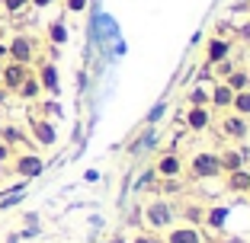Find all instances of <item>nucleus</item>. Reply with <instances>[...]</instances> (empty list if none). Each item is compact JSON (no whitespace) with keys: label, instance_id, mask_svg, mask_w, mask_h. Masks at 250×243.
Returning a JSON list of instances; mask_svg holds the SVG:
<instances>
[{"label":"nucleus","instance_id":"f257e3e1","mask_svg":"<svg viewBox=\"0 0 250 243\" xmlns=\"http://www.w3.org/2000/svg\"><path fill=\"white\" fill-rule=\"evenodd\" d=\"M186 173H189L192 179H218L221 176V163H218V154H212V150H199V154H192V160L186 163Z\"/></svg>","mask_w":250,"mask_h":243},{"label":"nucleus","instance_id":"f03ea898","mask_svg":"<svg viewBox=\"0 0 250 243\" xmlns=\"http://www.w3.org/2000/svg\"><path fill=\"white\" fill-rule=\"evenodd\" d=\"M36 38L32 36H26V32H16L13 38L7 42V61H16V64H26V67H32L36 64Z\"/></svg>","mask_w":250,"mask_h":243},{"label":"nucleus","instance_id":"7ed1b4c3","mask_svg":"<svg viewBox=\"0 0 250 243\" xmlns=\"http://www.w3.org/2000/svg\"><path fill=\"white\" fill-rule=\"evenodd\" d=\"M173 218H177V208L170 205L167 199H154V202H147V205H145V221H147V227L167 230V227H173Z\"/></svg>","mask_w":250,"mask_h":243},{"label":"nucleus","instance_id":"20e7f679","mask_svg":"<svg viewBox=\"0 0 250 243\" xmlns=\"http://www.w3.org/2000/svg\"><path fill=\"white\" fill-rule=\"evenodd\" d=\"M10 169H13L20 179L29 183V179H39L45 173V160L39 154H32V150H26V154H16L13 157V167H10Z\"/></svg>","mask_w":250,"mask_h":243},{"label":"nucleus","instance_id":"39448f33","mask_svg":"<svg viewBox=\"0 0 250 243\" xmlns=\"http://www.w3.org/2000/svg\"><path fill=\"white\" fill-rule=\"evenodd\" d=\"M36 77H39V87H42V93H48L52 99H58V93H61V74H58V64H55V61H48V58H42V61H39Z\"/></svg>","mask_w":250,"mask_h":243},{"label":"nucleus","instance_id":"423d86ee","mask_svg":"<svg viewBox=\"0 0 250 243\" xmlns=\"http://www.w3.org/2000/svg\"><path fill=\"white\" fill-rule=\"evenodd\" d=\"M29 138L36 141L39 148H55L58 144V128H55V122L52 118H32L29 122Z\"/></svg>","mask_w":250,"mask_h":243},{"label":"nucleus","instance_id":"0eeeda50","mask_svg":"<svg viewBox=\"0 0 250 243\" xmlns=\"http://www.w3.org/2000/svg\"><path fill=\"white\" fill-rule=\"evenodd\" d=\"M29 74H32V67L16 64V61H3V67H0V87L7 90V93H16Z\"/></svg>","mask_w":250,"mask_h":243},{"label":"nucleus","instance_id":"6e6552de","mask_svg":"<svg viewBox=\"0 0 250 243\" xmlns=\"http://www.w3.org/2000/svg\"><path fill=\"white\" fill-rule=\"evenodd\" d=\"M154 173H157L161 179H180V176L186 173V163H183V157H180L177 150H167V154L157 157Z\"/></svg>","mask_w":250,"mask_h":243},{"label":"nucleus","instance_id":"1a4fd4ad","mask_svg":"<svg viewBox=\"0 0 250 243\" xmlns=\"http://www.w3.org/2000/svg\"><path fill=\"white\" fill-rule=\"evenodd\" d=\"M221 134H225L228 141H247L250 138V118L228 112V115L221 118Z\"/></svg>","mask_w":250,"mask_h":243},{"label":"nucleus","instance_id":"9d476101","mask_svg":"<svg viewBox=\"0 0 250 243\" xmlns=\"http://www.w3.org/2000/svg\"><path fill=\"white\" fill-rule=\"evenodd\" d=\"M164 243H206V237L196 224H173V227H167Z\"/></svg>","mask_w":250,"mask_h":243},{"label":"nucleus","instance_id":"9b49d317","mask_svg":"<svg viewBox=\"0 0 250 243\" xmlns=\"http://www.w3.org/2000/svg\"><path fill=\"white\" fill-rule=\"evenodd\" d=\"M225 58H231V38L212 36L206 42V64L212 67V64H218V61H225Z\"/></svg>","mask_w":250,"mask_h":243},{"label":"nucleus","instance_id":"f8f14e48","mask_svg":"<svg viewBox=\"0 0 250 243\" xmlns=\"http://www.w3.org/2000/svg\"><path fill=\"white\" fill-rule=\"evenodd\" d=\"M186 128L189 131H208L212 128V109L208 106H189L186 109Z\"/></svg>","mask_w":250,"mask_h":243},{"label":"nucleus","instance_id":"ddd939ff","mask_svg":"<svg viewBox=\"0 0 250 243\" xmlns=\"http://www.w3.org/2000/svg\"><path fill=\"white\" fill-rule=\"evenodd\" d=\"M225 192L231 195H247L250 192V169H234V173H225Z\"/></svg>","mask_w":250,"mask_h":243},{"label":"nucleus","instance_id":"4468645a","mask_svg":"<svg viewBox=\"0 0 250 243\" xmlns=\"http://www.w3.org/2000/svg\"><path fill=\"white\" fill-rule=\"evenodd\" d=\"M231 99H234V90L225 80H218L208 90V109H231Z\"/></svg>","mask_w":250,"mask_h":243},{"label":"nucleus","instance_id":"2eb2a0df","mask_svg":"<svg viewBox=\"0 0 250 243\" xmlns=\"http://www.w3.org/2000/svg\"><path fill=\"white\" fill-rule=\"evenodd\" d=\"M218 163H221V173H234V169H244L247 167V150H237V148H228L218 154Z\"/></svg>","mask_w":250,"mask_h":243},{"label":"nucleus","instance_id":"dca6fc26","mask_svg":"<svg viewBox=\"0 0 250 243\" xmlns=\"http://www.w3.org/2000/svg\"><path fill=\"white\" fill-rule=\"evenodd\" d=\"M154 144H157V131H154V125H147V128H145V134H138V138L128 144V154L138 157V154H145V150H151Z\"/></svg>","mask_w":250,"mask_h":243},{"label":"nucleus","instance_id":"f3484780","mask_svg":"<svg viewBox=\"0 0 250 243\" xmlns=\"http://www.w3.org/2000/svg\"><path fill=\"white\" fill-rule=\"evenodd\" d=\"M228 205H212V208H206V227H212V230H225V224H228Z\"/></svg>","mask_w":250,"mask_h":243},{"label":"nucleus","instance_id":"a211bd4d","mask_svg":"<svg viewBox=\"0 0 250 243\" xmlns=\"http://www.w3.org/2000/svg\"><path fill=\"white\" fill-rule=\"evenodd\" d=\"M45 36H48V45H55V48H61V45H67V38H71V32H67L64 19H52V22H48V29H45Z\"/></svg>","mask_w":250,"mask_h":243},{"label":"nucleus","instance_id":"6ab92c4d","mask_svg":"<svg viewBox=\"0 0 250 243\" xmlns=\"http://www.w3.org/2000/svg\"><path fill=\"white\" fill-rule=\"evenodd\" d=\"M16 96H20L22 103H36L39 96H42V87H39V77H36V71H32L26 80H22V87L16 90Z\"/></svg>","mask_w":250,"mask_h":243},{"label":"nucleus","instance_id":"aec40b11","mask_svg":"<svg viewBox=\"0 0 250 243\" xmlns=\"http://www.w3.org/2000/svg\"><path fill=\"white\" fill-rule=\"evenodd\" d=\"M0 141L10 144V148H13V144H29V134L22 131L20 125H0Z\"/></svg>","mask_w":250,"mask_h":243},{"label":"nucleus","instance_id":"412c9836","mask_svg":"<svg viewBox=\"0 0 250 243\" xmlns=\"http://www.w3.org/2000/svg\"><path fill=\"white\" fill-rule=\"evenodd\" d=\"M225 83H228L234 93H241V90H250V74H247V71H241V67H234V71L225 77Z\"/></svg>","mask_w":250,"mask_h":243},{"label":"nucleus","instance_id":"4be33fe9","mask_svg":"<svg viewBox=\"0 0 250 243\" xmlns=\"http://www.w3.org/2000/svg\"><path fill=\"white\" fill-rule=\"evenodd\" d=\"M228 112L250 118V90H241V93H234V99H231V109H228Z\"/></svg>","mask_w":250,"mask_h":243},{"label":"nucleus","instance_id":"5701e85b","mask_svg":"<svg viewBox=\"0 0 250 243\" xmlns=\"http://www.w3.org/2000/svg\"><path fill=\"white\" fill-rule=\"evenodd\" d=\"M0 10L7 16H20V13L29 10V0H0Z\"/></svg>","mask_w":250,"mask_h":243},{"label":"nucleus","instance_id":"b1692460","mask_svg":"<svg viewBox=\"0 0 250 243\" xmlns=\"http://www.w3.org/2000/svg\"><path fill=\"white\" fill-rule=\"evenodd\" d=\"M183 218H186V224H196V227H199V224L206 221V208H202V205H186Z\"/></svg>","mask_w":250,"mask_h":243},{"label":"nucleus","instance_id":"393cba45","mask_svg":"<svg viewBox=\"0 0 250 243\" xmlns=\"http://www.w3.org/2000/svg\"><path fill=\"white\" fill-rule=\"evenodd\" d=\"M186 103L189 106H208V90L206 87H192L189 93H186Z\"/></svg>","mask_w":250,"mask_h":243},{"label":"nucleus","instance_id":"a878e982","mask_svg":"<svg viewBox=\"0 0 250 243\" xmlns=\"http://www.w3.org/2000/svg\"><path fill=\"white\" fill-rule=\"evenodd\" d=\"M164 115H167V103H157L154 109L147 112V118H145V125H157V122H161Z\"/></svg>","mask_w":250,"mask_h":243},{"label":"nucleus","instance_id":"bb28decb","mask_svg":"<svg viewBox=\"0 0 250 243\" xmlns=\"http://www.w3.org/2000/svg\"><path fill=\"white\" fill-rule=\"evenodd\" d=\"M212 71H215V77H221V80H225V77H228L231 71H234V61L225 58V61H218V64H212Z\"/></svg>","mask_w":250,"mask_h":243},{"label":"nucleus","instance_id":"cd10ccee","mask_svg":"<svg viewBox=\"0 0 250 243\" xmlns=\"http://www.w3.org/2000/svg\"><path fill=\"white\" fill-rule=\"evenodd\" d=\"M61 115V106L55 103V99H45L42 103V118H58Z\"/></svg>","mask_w":250,"mask_h":243},{"label":"nucleus","instance_id":"c85d7f7f","mask_svg":"<svg viewBox=\"0 0 250 243\" xmlns=\"http://www.w3.org/2000/svg\"><path fill=\"white\" fill-rule=\"evenodd\" d=\"M132 243H164V237L151 234V230H138V234L132 237Z\"/></svg>","mask_w":250,"mask_h":243},{"label":"nucleus","instance_id":"c756f323","mask_svg":"<svg viewBox=\"0 0 250 243\" xmlns=\"http://www.w3.org/2000/svg\"><path fill=\"white\" fill-rule=\"evenodd\" d=\"M90 7V0H64V10L67 13H83Z\"/></svg>","mask_w":250,"mask_h":243},{"label":"nucleus","instance_id":"7c9ffc66","mask_svg":"<svg viewBox=\"0 0 250 243\" xmlns=\"http://www.w3.org/2000/svg\"><path fill=\"white\" fill-rule=\"evenodd\" d=\"M154 179H157V173H154V167H151V169H145V173H141V179H138V186H135V189H147V186H151V183H154Z\"/></svg>","mask_w":250,"mask_h":243},{"label":"nucleus","instance_id":"2f4dec72","mask_svg":"<svg viewBox=\"0 0 250 243\" xmlns=\"http://www.w3.org/2000/svg\"><path fill=\"white\" fill-rule=\"evenodd\" d=\"M22 224H26V227H39V214H36V211L22 214Z\"/></svg>","mask_w":250,"mask_h":243},{"label":"nucleus","instance_id":"473e14b6","mask_svg":"<svg viewBox=\"0 0 250 243\" xmlns=\"http://www.w3.org/2000/svg\"><path fill=\"white\" fill-rule=\"evenodd\" d=\"M52 3H58V0H29L32 10H45V7H52Z\"/></svg>","mask_w":250,"mask_h":243},{"label":"nucleus","instance_id":"72a5a7b5","mask_svg":"<svg viewBox=\"0 0 250 243\" xmlns=\"http://www.w3.org/2000/svg\"><path fill=\"white\" fill-rule=\"evenodd\" d=\"M0 160H10V144H3V141H0Z\"/></svg>","mask_w":250,"mask_h":243},{"label":"nucleus","instance_id":"f704fd0d","mask_svg":"<svg viewBox=\"0 0 250 243\" xmlns=\"http://www.w3.org/2000/svg\"><path fill=\"white\" fill-rule=\"evenodd\" d=\"M83 179H87V183H96V179H100V173H96V169H87V173H83Z\"/></svg>","mask_w":250,"mask_h":243},{"label":"nucleus","instance_id":"c9c22d12","mask_svg":"<svg viewBox=\"0 0 250 243\" xmlns=\"http://www.w3.org/2000/svg\"><path fill=\"white\" fill-rule=\"evenodd\" d=\"M221 243H247L244 237H228V240H221Z\"/></svg>","mask_w":250,"mask_h":243},{"label":"nucleus","instance_id":"e433bc0d","mask_svg":"<svg viewBox=\"0 0 250 243\" xmlns=\"http://www.w3.org/2000/svg\"><path fill=\"white\" fill-rule=\"evenodd\" d=\"M109 243H128V240H125L122 234H116V237H109Z\"/></svg>","mask_w":250,"mask_h":243},{"label":"nucleus","instance_id":"4c0bfd02","mask_svg":"<svg viewBox=\"0 0 250 243\" xmlns=\"http://www.w3.org/2000/svg\"><path fill=\"white\" fill-rule=\"evenodd\" d=\"M0 58H7V42H0Z\"/></svg>","mask_w":250,"mask_h":243},{"label":"nucleus","instance_id":"58836bf2","mask_svg":"<svg viewBox=\"0 0 250 243\" xmlns=\"http://www.w3.org/2000/svg\"><path fill=\"white\" fill-rule=\"evenodd\" d=\"M7 243H20V234H10V237H7Z\"/></svg>","mask_w":250,"mask_h":243},{"label":"nucleus","instance_id":"ea45409f","mask_svg":"<svg viewBox=\"0 0 250 243\" xmlns=\"http://www.w3.org/2000/svg\"><path fill=\"white\" fill-rule=\"evenodd\" d=\"M247 195H250V192H247Z\"/></svg>","mask_w":250,"mask_h":243}]
</instances>
